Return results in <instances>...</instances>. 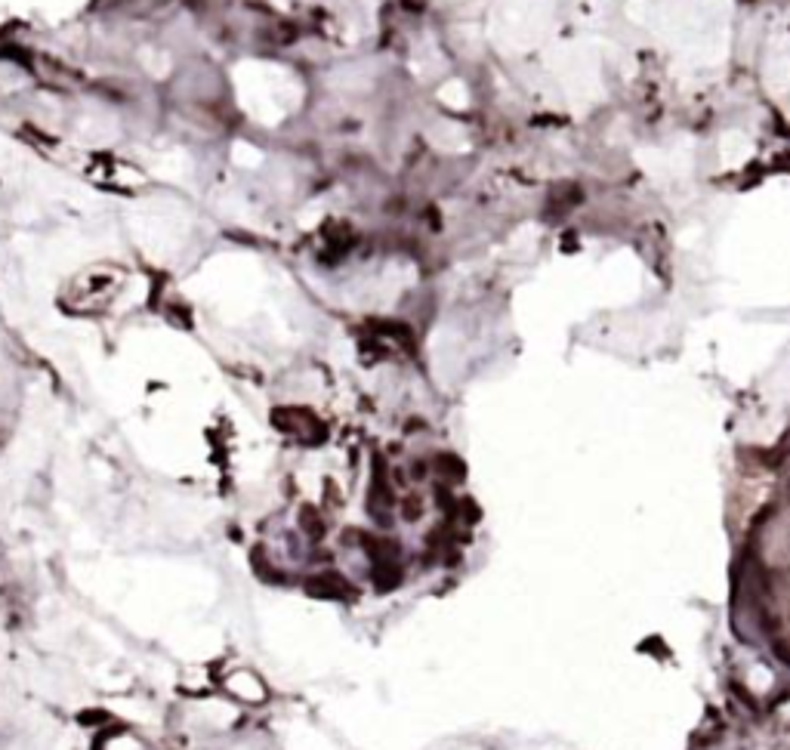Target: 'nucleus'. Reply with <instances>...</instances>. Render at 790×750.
I'll use <instances>...</instances> for the list:
<instances>
[{"label":"nucleus","instance_id":"nucleus-1","mask_svg":"<svg viewBox=\"0 0 790 750\" xmlns=\"http://www.w3.org/2000/svg\"><path fill=\"white\" fill-rule=\"evenodd\" d=\"M562 192L565 195H550L547 198V219L553 223V217H565L568 210H571L574 204H580L584 201V192H580L578 182H562Z\"/></svg>","mask_w":790,"mask_h":750},{"label":"nucleus","instance_id":"nucleus-2","mask_svg":"<svg viewBox=\"0 0 790 750\" xmlns=\"http://www.w3.org/2000/svg\"><path fill=\"white\" fill-rule=\"evenodd\" d=\"M315 581H321V583H312V593H318V596H349V587L343 583V577L321 574V577H315Z\"/></svg>","mask_w":790,"mask_h":750},{"label":"nucleus","instance_id":"nucleus-3","mask_svg":"<svg viewBox=\"0 0 790 750\" xmlns=\"http://www.w3.org/2000/svg\"><path fill=\"white\" fill-rule=\"evenodd\" d=\"M744 3H753V0H744Z\"/></svg>","mask_w":790,"mask_h":750}]
</instances>
